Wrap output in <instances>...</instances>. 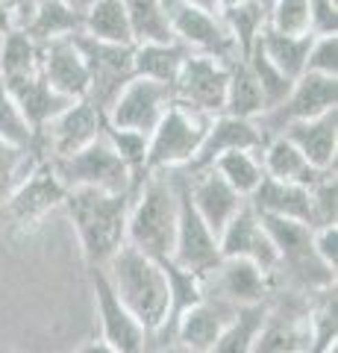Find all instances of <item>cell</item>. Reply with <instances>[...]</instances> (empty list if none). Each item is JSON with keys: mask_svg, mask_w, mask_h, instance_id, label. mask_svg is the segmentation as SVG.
Instances as JSON below:
<instances>
[{"mask_svg": "<svg viewBox=\"0 0 338 353\" xmlns=\"http://www.w3.org/2000/svg\"><path fill=\"white\" fill-rule=\"evenodd\" d=\"M306 74L338 77V36H318L309 48Z\"/></svg>", "mask_w": 338, "mask_h": 353, "instance_id": "obj_41", "label": "cell"}, {"mask_svg": "<svg viewBox=\"0 0 338 353\" xmlns=\"http://www.w3.org/2000/svg\"><path fill=\"white\" fill-rule=\"evenodd\" d=\"M162 12L168 18L171 36L185 44L191 53L215 57L221 62L238 57L235 41L226 32L218 12H206V9L189 3V0H162Z\"/></svg>", "mask_w": 338, "mask_h": 353, "instance_id": "obj_9", "label": "cell"}, {"mask_svg": "<svg viewBox=\"0 0 338 353\" xmlns=\"http://www.w3.org/2000/svg\"><path fill=\"white\" fill-rule=\"evenodd\" d=\"M83 36L106 44H136L121 0H94L83 15Z\"/></svg>", "mask_w": 338, "mask_h": 353, "instance_id": "obj_30", "label": "cell"}, {"mask_svg": "<svg viewBox=\"0 0 338 353\" xmlns=\"http://www.w3.org/2000/svg\"><path fill=\"white\" fill-rule=\"evenodd\" d=\"M286 136L294 148H297L306 162L318 171H335V157H338V109H330L318 118L297 121L288 124L279 132Z\"/></svg>", "mask_w": 338, "mask_h": 353, "instance_id": "obj_19", "label": "cell"}, {"mask_svg": "<svg viewBox=\"0 0 338 353\" xmlns=\"http://www.w3.org/2000/svg\"><path fill=\"white\" fill-rule=\"evenodd\" d=\"M50 168L59 176L65 192L94 189V192H106V194H124V192H136L141 185V183H136L133 171L127 168V162L118 157L103 136L85 150L74 153V157L53 159Z\"/></svg>", "mask_w": 338, "mask_h": 353, "instance_id": "obj_5", "label": "cell"}, {"mask_svg": "<svg viewBox=\"0 0 338 353\" xmlns=\"http://www.w3.org/2000/svg\"><path fill=\"white\" fill-rule=\"evenodd\" d=\"M256 3H259L262 9H265V12H268V9H271V3H274V0H256Z\"/></svg>", "mask_w": 338, "mask_h": 353, "instance_id": "obj_51", "label": "cell"}, {"mask_svg": "<svg viewBox=\"0 0 338 353\" xmlns=\"http://www.w3.org/2000/svg\"><path fill=\"white\" fill-rule=\"evenodd\" d=\"M221 21H224L226 32H230L233 41H235L238 57L247 59L250 48L256 44V39L262 36V30H265V24H268V12L256 3V0H247V3H242V6L221 12Z\"/></svg>", "mask_w": 338, "mask_h": 353, "instance_id": "obj_34", "label": "cell"}, {"mask_svg": "<svg viewBox=\"0 0 338 353\" xmlns=\"http://www.w3.org/2000/svg\"><path fill=\"white\" fill-rule=\"evenodd\" d=\"M259 215H274V218H288L300 221V224L312 227V203H309V189L291 183H279L265 176L262 185L247 201Z\"/></svg>", "mask_w": 338, "mask_h": 353, "instance_id": "obj_24", "label": "cell"}, {"mask_svg": "<svg viewBox=\"0 0 338 353\" xmlns=\"http://www.w3.org/2000/svg\"><path fill=\"white\" fill-rule=\"evenodd\" d=\"M177 236V185L171 171L147 174L138 185L133 209L127 218V245L138 253L165 262L173 253Z\"/></svg>", "mask_w": 338, "mask_h": 353, "instance_id": "obj_3", "label": "cell"}, {"mask_svg": "<svg viewBox=\"0 0 338 353\" xmlns=\"http://www.w3.org/2000/svg\"><path fill=\"white\" fill-rule=\"evenodd\" d=\"M330 109H338V77H321V74H303L300 80H294L288 97L277 109H271L262 118H256L253 124L262 136V145L268 139L279 136L288 124L297 121L318 118Z\"/></svg>", "mask_w": 338, "mask_h": 353, "instance_id": "obj_8", "label": "cell"}, {"mask_svg": "<svg viewBox=\"0 0 338 353\" xmlns=\"http://www.w3.org/2000/svg\"><path fill=\"white\" fill-rule=\"evenodd\" d=\"M59 3H65L68 9H74L77 15H85V12H89V6L94 3V0H59Z\"/></svg>", "mask_w": 338, "mask_h": 353, "instance_id": "obj_47", "label": "cell"}, {"mask_svg": "<svg viewBox=\"0 0 338 353\" xmlns=\"http://www.w3.org/2000/svg\"><path fill=\"white\" fill-rule=\"evenodd\" d=\"M226 62L215 57H203V53H191L189 62L182 65L177 83L171 85L173 103L189 106L194 112L206 118L224 115V101H226Z\"/></svg>", "mask_w": 338, "mask_h": 353, "instance_id": "obj_11", "label": "cell"}, {"mask_svg": "<svg viewBox=\"0 0 338 353\" xmlns=\"http://www.w3.org/2000/svg\"><path fill=\"white\" fill-rule=\"evenodd\" d=\"M171 101L173 97H171L168 85H159V83L136 77V80H129L124 85V92L115 97V103L109 106L103 121L115 130H129V132L150 136L162 121V115L168 112Z\"/></svg>", "mask_w": 338, "mask_h": 353, "instance_id": "obj_14", "label": "cell"}, {"mask_svg": "<svg viewBox=\"0 0 338 353\" xmlns=\"http://www.w3.org/2000/svg\"><path fill=\"white\" fill-rule=\"evenodd\" d=\"M189 194H191V203L198 209V215L203 218V224L209 227L215 236H221L224 227L235 218L238 209L247 203L244 197L233 192L212 168L189 174Z\"/></svg>", "mask_w": 338, "mask_h": 353, "instance_id": "obj_18", "label": "cell"}, {"mask_svg": "<svg viewBox=\"0 0 338 353\" xmlns=\"http://www.w3.org/2000/svg\"><path fill=\"white\" fill-rule=\"evenodd\" d=\"M74 41H77L85 71H89V97L85 101L106 118L109 106L124 92V85L129 80H136V71H133L136 44H106V41H94L89 36H83V32L74 36Z\"/></svg>", "mask_w": 338, "mask_h": 353, "instance_id": "obj_6", "label": "cell"}, {"mask_svg": "<svg viewBox=\"0 0 338 353\" xmlns=\"http://www.w3.org/2000/svg\"><path fill=\"white\" fill-rule=\"evenodd\" d=\"M103 139L112 145V150L127 162V168L133 171L136 183H145V157H147V136L141 132H129V130H115L103 121Z\"/></svg>", "mask_w": 338, "mask_h": 353, "instance_id": "obj_38", "label": "cell"}, {"mask_svg": "<svg viewBox=\"0 0 338 353\" xmlns=\"http://www.w3.org/2000/svg\"><path fill=\"white\" fill-rule=\"evenodd\" d=\"M171 176H173V185H177V236H173L171 262L203 277L206 271H212L221 262L218 236L203 224V218L191 203L189 174L180 168V171H171Z\"/></svg>", "mask_w": 338, "mask_h": 353, "instance_id": "obj_7", "label": "cell"}, {"mask_svg": "<svg viewBox=\"0 0 338 353\" xmlns=\"http://www.w3.org/2000/svg\"><path fill=\"white\" fill-rule=\"evenodd\" d=\"M312 41L315 36H279V32L265 27L259 36V48L265 53V59L294 83L306 74V57H309Z\"/></svg>", "mask_w": 338, "mask_h": 353, "instance_id": "obj_29", "label": "cell"}, {"mask_svg": "<svg viewBox=\"0 0 338 353\" xmlns=\"http://www.w3.org/2000/svg\"><path fill=\"white\" fill-rule=\"evenodd\" d=\"M274 277L244 259H221L212 271L203 274V294L230 309H247L256 303H268Z\"/></svg>", "mask_w": 338, "mask_h": 353, "instance_id": "obj_13", "label": "cell"}, {"mask_svg": "<svg viewBox=\"0 0 338 353\" xmlns=\"http://www.w3.org/2000/svg\"><path fill=\"white\" fill-rule=\"evenodd\" d=\"M103 274L129 315L145 327L147 339L162 327L168 315V280L162 262L145 256L136 248L124 245L103 265Z\"/></svg>", "mask_w": 338, "mask_h": 353, "instance_id": "obj_2", "label": "cell"}, {"mask_svg": "<svg viewBox=\"0 0 338 353\" xmlns=\"http://www.w3.org/2000/svg\"><path fill=\"white\" fill-rule=\"evenodd\" d=\"M65 185L59 183V176L53 174L50 162L41 159L36 168H32L24 183L0 203V221L9 224L12 230H32L45 221L53 209H59L65 201Z\"/></svg>", "mask_w": 338, "mask_h": 353, "instance_id": "obj_10", "label": "cell"}, {"mask_svg": "<svg viewBox=\"0 0 338 353\" xmlns=\"http://www.w3.org/2000/svg\"><path fill=\"white\" fill-rule=\"evenodd\" d=\"M24 36H30L36 44H47L56 39H74L83 32V15L68 9L59 0H36L32 15L24 24Z\"/></svg>", "mask_w": 338, "mask_h": 353, "instance_id": "obj_28", "label": "cell"}, {"mask_svg": "<svg viewBox=\"0 0 338 353\" xmlns=\"http://www.w3.org/2000/svg\"><path fill=\"white\" fill-rule=\"evenodd\" d=\"M77 353H118V350H115V347H109L103 339H97V341H89L85 347H80Z\"/></svg>", "mask_w": 338, "mask_h": 353, "instance_id": "obj_46", "label": "cell"}, {"mask_svg": "<svg viewBox=\"0 0 338 353\" xmlns=\"http://www.w3.org/2000/svg\"><path fill=\"white\" fill-rule=\"evenodd\" d=\"M247 68L253 71V77H256V83H259V88H262V97H265V112H271V109H277L282 101L288 97V92H291V80L288 77H282L274 65H271L268 59H265V53H262V48H259V39H256V44L250 48V53H247Z\"/></svg>", "mask_w": 338, "mask_h": 353, "instance_id": "obj_35", "label": "cell"}, {"mask_svg": "<svg viewBox=\"0 0 338 353\" xmlns=\"http://www.w3.org/2000/svg\"><path fill=\"white\" fill-rule=\"evenodd\" d=\"M124 12L133 27V39L136 44H147V41H177L171 36L168 18L162 12V0H121Z\"/></svg>", "mask_w": 338, "mask_h": 353, "instance_id": "obj_33", "label": "cell"}, {"mask_svg": "<svg viewBox=\"0 0 338 353\" xmlns=\"http://www.w3.org/2000/svg\"><path fill=\"white\" fill-rule=\"evenodd\" d=\"M312 248H315V256H318L330 271H335V265H338V224L312 230Z\"/></svg>", "mask_w": 338, "mask_h": 353, "instance_id": "obj_43", "label": "cell"}, {"mask_svg": "<svg viewBox=\"0 0 338 353\" xmlns=\"http://www.w3.org/2000/svg\"><path fill=\"white\" fill-rule=\"evenodd\" d=\"M136 192L106 194L94 189H71L65 194L62 209L68 212L74 230H77L89 268H103L127 245V218L133 209Z\"/></svg>", "mask_w": 338, "mask_h": 353, "instance_id": "obj_1", "label": "cell"}, {"mask_svg": "<svg viewBox=\"0 0 338 353\" xmlns=\"http://www.w3.org/2000/svg\"><path fill=\"white\" fill-rule=\"evenodd\" d=\"M89 283H92L97 318H101V327H103V341L109 347H115L118 353H145L150 345L145 327L118 301V294L109 285L103 268H89Z\"/></svg>", "mask_w": 338, "mask_h": 353, "instance_id": "obj_15", "label": "cell"}, {"mask_svg": "<svg viewBox=\"0 0 338 353\" xmlns=\"http://www.w3.org/2000/svg\"><path fill=\"white\" fill-rule=\"evenodd\" d=\"M9 32H15V21H12V12L3 6V0H0V39L9 36Z\"/></svg>", "mask_w": 338, "mask_h": 353, "instance_id": "obj_45", "label": "cell"}, {"mask_svg": "<svg viewBox=\"0 0 338 353\" xmlns=\"http://www.w3.org/2000/svg\"><path fill=\"white\" fill-rule=\"evenodd\" d=\"M262 148V136L253 121H242V118H230V115H218L212 118L209 130H206V139L198 150V157L191 159L189 168H182L185 174L194 171H206L212 168V162L224 153L233 150H259Z\"/></svg>", "mask_w": 338, "mask_h": 353, "instance_id": "obj_20", "label": "cell"}, {"mask_svg": "<svg viewBox=\"0 0 338 353\" xmlns=\"http://www.w3.org/2000/svg\"><path fill=\"white\" fill-rule=\"evenodd\" d=\"M226 101H224V115L242 118V121H256L265 115V97L256 83L253 71L247 68V62L242 57L226 59Z\"/></svg>", "mask_w": 338, "mask_h": 353, "instance_id": "obj_27", "label": "cell"}, {"mask_svg": "<svg viewBox=\"0 0 338 353\" xmlns=\"http://www.w3.org/2000/svg\"><path fill=\"white\" fill-rule=\"evenodd\" d=\"M259 162H262L265 176H271V180L303 185V189H312V185L326 174V171L312 168V165L306 162V157H303V153L294 148L286 136L268 139L265 145L259 148Z\"/></svg>", "mask_w": 338, "mask_h": 353, "instance_id": "obj_22", "label": "cell"}, {"mask_svg": "<svg viewBox=\"0 0 338 353\" xmlns=\"http://www.w3.org/2000/svg\"><path fill=\"white\" fill-rule=\"evenodd\" d=\"M189 3L206 9V12H218V0H189Z\"/></svg>", "mask_w": 338, "mask_h": 353, "instance_id": "obj_50", "label": "cell"}, {"mask_svg": "<svg viewBox=\"0 0 338 353\" xmlns=\"http://www.w3.org/2000/svg\"><path fill=\"white\" fill-rule=\"evenodd\" d=\"M191 50L180 41H147L136 44L133 50V71L141 80L159 83V85H173L182 71V65L189 62Z\"/></svg>", "mask_w": 338, "mask_h": 353, "instance_id": "obj_26", "label": "cell"}, {"mask_svg": "<svg viewBox=\"0 0 338 353\" xmlns=\"http://www.w3.org/2000/svg\"><path fill=\"white\" fill-rule=\"evenodd\" d=\"M3 6L12 12V21H15V30H24L27 18L32 15V6H36V0H3Z\"/></svg>", "mask_w": 338, "mask_h": 353, "instance_id": "obj_44", "label": "cell"}, {"mask_svg": "<svg viewBox=\"0 0 338 353\" xmlns=\"http://www.w3.org/2000/svg\"><path fill=\"white\" fill-rule=\"evenodd\" d=\"M218 250H221V259L253 262L256 268L271 274V277H274V271H277V250L271 245L268 230L262 227L256 209L250 203L238 209L235 218L224 227V233L218 236Z\"/></svg>", "mask_w": 338, "mask_h": 353, "instance_id": "obj_16", "label": "cell"}, {"mask_svg": "<svg viewBox=\"0 0 338 353\" xmlns=\"http://www.w3.org/2000/svg\"><path fill=\"white\" fill-rule=\"evenodd\" d=\"M0 139H3L6 145L36 153V136H32L30 124L24 121V115H21V109L12 101V94H9L3 80H0Z\"/></svg>", "mask_w": 338, "mask_h": 353, "instance_id": "obj_37", "label": "cell"}, {"mask_svg": "<svg viewBox=\"0 0 338 353\" xmlns=\"http://www.w3.org/2000/svg\"><path fill=\"white\" fill-rule=\"evenodd\" d=\"M212 171L221 176V180L230 185L233 192H238L250 201L253 192L265 180V171H262V162H259V150H233V153H224L212 162Z\"/></svg>", "mask_w": 338, "mask_h": 353, "instance_id": "obj_31", "label": "cell"}, {"mask_svg": "<svg viewBox=\"0 0 338 353\" xmlns=\"http://www.w3.org/2000/svg\"><path fill=\"white\" fill-rule=\"evenodd\" d=\"M103 136V115L89 103L77 101L68 103L62 112L50 121V124L39 132L36 153L41 159H65L74 153L85 150Z\"/></svg>", "mask_w": 338, "mask_h": 353, "instance_id": "obj_12", "label": "cell"}, {"mask_svg": "<svg viewBox=\"0 0 338 353\" xmlns=\"http://www.w3.org/2000/svg\"><path fill=\"white\" fill-rule=\"evenodd\" d=\"M9 88V94H12V101L18 103L21 115L30 124L32 136L39 139V132L45 130L53 118H56L68 101H62L59 94L50 92V85L45 83V77L36 74V77H27V80H15V83H3Z\"/></svg>", "mask_w": 338, "mask_h": 353, "instance_id": "obj_25", "label": "cell"}, {"mask_svg": "<svg viewBox=\"0 0 338 353\" xmlns=\"http://www.w3.org/2000/svg\"><path fill=\"white\" fill-rule=\"evenodd\" d=\"M162 271H165V280H168V315H165V321H162V327L154 333V336H159V345L156 347L171 345L173 327L180 324V318L206 297L203 294V277H200V274L185 271V268H180V265H173L171 259L162 262ZM154 336H150V339H154Z\"/></svg>", "mask_w": 338, "mask_h": 353, "instance_id": "obj_23", "label": "cell"}, {"mask_svg": "<svg viewBox=\"0 0 338 353\" xmlns=\"http://www.w3.org/2000/svg\"><path fill=\"white\" fill-rule=\"evenodd\" d=\"M309 32L338 36V0H309Z\"/></svg>", "mask_w": 338, "mask_h": 353, "instance_id": "obj_42", "label": "cell"}, {"mask_svg": "<svg viewBox=\"0 0 338 353\" xmlns=\"http://www.w3.org/2000/svg\"><path fill=\"white\" fill-rule=\"evenodd\" d=\"M39 162H41L39 153L21 150V148L6 145V141L0 139V203L24 183V176L36 168Z\"/></svg>", "mask_w": 338, "mask_h": 353, "instance_id": "obj_36", "label": "cell"}, {"mask_svg": "<svg viewBox=\"0 0 338 353\" xmlns=\"http://www.w3.org/2000/svg\"><path fill=\"white\" fill-rule=\"evenodd\" d=\"M265 318H268V303L238 309L235 318L226 324V330L212 345L209 353H253L256 336H259L262 324H265Z\"/></svg>", "mask_w": 338, "mask_h": 353, "instance_id": "obj_32", "label": "cell"}, {"mask_svg": "<svg viewBox=\"0 0 338 353\" xmlns=\"http://www.w3.org/2000/svg\"><path fill=\"white\" fill-rule=\"evenodd\" d=\"M247 3V0H218V15L226 12V9H235V6H242Z\"/></svg>", "mask_w": 338, "mask_h": 353, "instance_id": "obj_49", "label": "cell"}, {"mask_svg": "<svg viewBox=\"0 0 338 353\" xmlns=\"http://www.w3.org/2000/svg\"><path fill=\"white\" fill-rule=\"evenodd\" d=\"M212 118L194 112L189 106L173 103L168 112L162 115L156 130L147 136V157H145V171L147 174H165V171H180L189 168L191 159L206 139Z\"/></svg>", "mask_w": 338, "mask_h": 353, "instance_id": "obj_4", "label": "cell"}, {"mask_svg": "<svg viewBox=\"0 0 338 353\" xmlns=\"http://www.w3.org/2000/svg\"><path fill=\"white\" fill-rule=\"evenodd\" d=\"M41 77L53 94L77 103L89 97V71L74 39H56L41 44Z\"/></svg>", "mask_w": 338, "mask_h": 353, "instance_id": "obj_17", "label": "cell"}, {"mask_svg": "<svg viewBox=\"0 0 338 353\" xmlns=\"http://www.w3.org/2000/svg\"><path fill=\"white\" fill-rule=\"evenodd\" d=\"M233 318H235V309L203 297L198 306L189 309V312L180 318V324L173 327L171 341L185 347L189 353H209Z\"/></svg>", "mask_w": 338, "mask_h": 353, "instance_id": "obj_21", "label": "cell"}, {"mask_svg": "<svg viewBox=\"0 0 338 353\" xmlns=\"http://www.w3.org/2000/svg\"><path fill=\"white\" fill-rule=\"evenodd\" d=\"M268 30L279 36H312L309 32V0H274L268 9Z\"/></svg>", "mask_w": 338, "mask_h": 353, "instance_id": "obj_39", "label": "cell"}, {"mask_svg": "<svg viewBox=\"0 0 338 353\" xmlns=\"http://www.w3.org/2000/svg\"><path fill=\"white\" fill-rule=\"evenodd\" d=\"M147 353H189V350L180 347V345H173V341H171V345H162V347H150Z\"/></svg>", "mask_w": 338, "mask_h": 353, "instance_id": "obj_48", "label": "cell"}, {"mask_svg": "<svg viewBox=\"0 0 338 353\" xmlns=\"http://www.w3.org/2000/svg\"><path fill=\"white\" fill-rule=\"evenodd\" d=\"M338 185H335V171H326L318 183L309 189V203H312V230L332 227L338 221Z\"/></svg>", "mask_w": 338, "mask_h": 353, "instance_id": "obj_40", "label": "cell"}]
</instances>
